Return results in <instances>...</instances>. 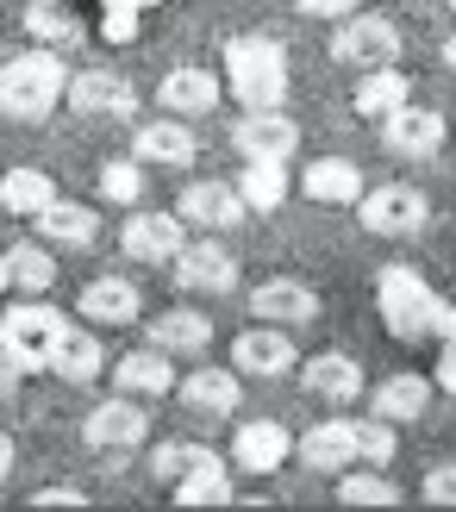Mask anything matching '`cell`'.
I'll return each mask as SVG.
<instances>
[{
  "label": "cell",
  "mask_w": 456,
  "mask_h": 512,
  "mask_svg": "<svg viewBox=\"0 0 456 512\" xmlns=\"http://www.w3.org/2000/svg\"><path fill=\"white\" fill-rule=\"evenodd\" d=\"M375 306H382V325L388 338L400 344H444L456 331V306L432 294V281L407 263H388L375 269Z\"/></svg>",
  "instance_id": "cell-1"
},
{
  "label": "cell",
  "mask_w": 456,
  "mask_h": 512,
  "mask_svg": "<svg viewBox=\"0 0 456 512\" xmlns=\"http://www.w3.org/2000/svg\"><path fill=\"white\" fill-rule=\"evenodd\" d=\"M63 94H69L63 50L32 44L19 57H7V69H0V119H13V125H44L63 107Z\"/></svg>",
  "instance_id": "cell-2"
},
{
  "label": "cell",
  "mask_w": 456,
  "mask_h": 512,
  "mask_svg": "<svg viewBox=\"0 0 456 512\" xmlns=\"http://www.w3.org/2000/svg\"><path fill=\"white\" fill-rule=\"evenodd\" d=\"M225 94L238 107H282L288 100V44L275 32H238L225 44Z\"/></svg>",
  "instance_id": "cell-3"
},
{
  "label": "cell",
  "mask_w": 456,
  "mask_h": 512,
  "mask_svg": "<svg viewBox=\"0 0 456 512\" xmlns=\"http://www.w3.org/2000/svg\"><path fill=\"white\" fill-rule=\"evenodd\" d=\"M63 331H69V313H57L44 294H25V300H13L7 313H0V350L32 375V369L50 363V350H57Z\"/></svg>",
  "instance_id": "cell-4"
},
{
  "label": "cell",
  "mask_w": 456,
  "mask_h": 512,
  "mask_svg": "<svg viewBox=\"0 0 456 512\" xmlns=\"http://www.w3.org/2000/svg\"><path fill=\"white\" fill-rule=\"evenodd\" d=\"M332 63L344 69H382V63H400V25L388 13H344L338 32H332Z\"/></svg>",
  "instance_id": "cell-5"
},
{
  "label": "cell",
  "mask_w": 456,
  "mask_h": 512,
  "mask_svg": "<svg viewBox=\"0 0 456 512\" xmlns=\"http://www.w3.org/2000/svg\"><path fill=\"white\" fill-rule=\"evenodd\" d=\"M144 438H150V400H138V394H113V400H100L94 413L82 419V444L94 456L144 450Z\"/></svg>",
  "instance_id": "cell-6"
},
{
  "label": "cell",
  "mask_w": 456,
  "mask_h": 512,
  "mask_svg": "<svg viewBox=\"0 0 456 512\" xmlns=\"http://www.w3.org/2000/svg\"><path fill=\"white\" fill-rule=\"evenodd\" d=\"M169 281H175L182 294H207V300H219V294L238 288V256L225 250L213 232H200V238H188L182 250H175Z\"/></svg>",
  "instance_id": "cell-7"
},
{
  "label": "cell",
  "mask_w": 456,
  "mask_h": 512,
  "mask_svg": "<svg viewBox=\"0 0 456 512\" xmlns=\"http://www.w3.org/2000/svg\"><path fill=\"white\" fill-rule=\"evenodd\" d=\"M63 107L75 119H113V125H125V119H138V88L125 82L119 69H75Z\"/></svg>",
  "instance_id": "cell-8"
},
{
  "label": "cell",
  "mask_w": 456,
  "mask_h": 512,
  "mask_svg": "<svg viewBox=\"0 0 456 512\" xmlns=\"http://www.w3.org/2000/svg\"><path fill=\"white\" fill-rule=\"evenodd\" d=\"M357 213H363V232H375V238H413L432 219V200L413 182H388V188H363Z\"/></svg>",
  "instance_id": "cell-9"
},
{
  "label": "cell",
  "mask_w": 456,
  "mask_h": 512,
  "mask_svg": "<svg viewBox=\"0 0 456 512\" xmlns=\"http://www.w3.org/2000/svg\"><path fill=\"white\" fill-rule=\"evenodd\" d=\"M232 369H238L244 381H282V375H294L300 356H294L288 325L257 319L250 331H238V338H232Z\"/></svg>",
  "instance_id": "cell-10"
},
{
  "label": "cell",
  "mask_w": 456,
  "mask_h": 512,
  "mask_svg": "<svg viewBox=\"0 0 456 512\" xmlns=\"http://www.w3.org/2000/svg\"><path fill=\"white\" fill-rule=\"evenodd\" d=\"M182 244H188L182 213H144V207H132V219L119 225V250L132 256V263H144V269H169Z\"/></svg>",
  "instance_id": "cell-11"
},
{
  "label": "cell",
  "mask_w": 456,
  "mask_h": 512,
  "mask_svg": "<svg viewBox=\"0 0 456 512\" xmlns=\"http://www.w3.org/2000/svg\"><path fill=\"white\" fill-rule=\"evenodd\" d=\"M232 150H238L244 163H288L294 150H300V125L282 107H250L232 125Z\"/></svg>",
  "instance_id": "cell-12"
},
{
  "label": "cell",
  "mask_w": 456,
  "mask_h": 512,
  "mask_svg": "<svg viewBox=\"0 0 456 512\" xmlns=\"http://www.w3.org/2000/svg\"><path fill=\"white\" fill-rule=\"evenodd\" d=\"M294 463L313 469V475H344L363 463V438H357V419H325L307 425V438H294Z\"/></svg>",
  "instance_id": "cell-13"
},
{
  "label": "cell",
  "mask_w": 456,
  "mask_h": 512,
  "mask_svg": "<svg viewBox=\"0 0 456 512\" xmlns=\"http://www.w3.org/2000/svg\"><path fill=\"white\" fill-rule=\"evenodd\" d=\"M188 232H238L244 225V194L232 182H182V200H175Z\"/></svg>",
  "instance_id": "cell-14"
},
{
  "label": "cell",
  "mask_w": 456,
  "mask_h": 512,
  "mask_svg": "<svg viewBox=\"0 0 456 512\" xmlns=\"http://www.w3.org/2000/svg\"><path fill=\"white\" fill-rule=\"evenodd\" d=\"M175 400H182L194 419H232L238 400H244V375H238V369L200 363V369H188V375H175Z\"/></svg>",
  "instance_id": "cell-15"
},
{
  "label": "cell",
  "mask_w": 456,
  "mask_h": 512,
  "mask_svg": "<svg viewBox=\"0 0 456 512\" xmlns=\"http://www.w3.org/2000/svg\"><path fill=\"white\" fill-rule=\"evenodd\" d=\"M232 463L244 475H275L282 463H294V431L282 419H244L232 431Z\"/></svg>",
  "instance_id": "cell-16"
},
{
  "label": "cell",
  "mask_w": 456,
  "mask_h": 512,
  "mask_svg": "<svg viewBox=\"0 0 456 512\" xmlns=\"http://www.w3.org/2000/svg\"><path fill=\"white\" fill-rule=\"evenodd\" d=\"M382 150H388V157H407V163L438 157V150H444V113L413 107V100H407L400 113L382 119Z\"/></svg>",
  "instance_id": "cell-17"
},
{
  "label": "cell",
  "mask_w": 456,
  "mask_h": 512,
  "mask_svg": "<svg viewBox=\"0 0 456 512\" xmlns=\"http://www.w3.org/2000/svg\"><path fill=\"white\" fill-rule=\"evenodd\" d=\"M194 150H200V138L188 132V119H182V113L144 119L138 132H132V157H138L144 169H188V163H194Z\"/></svg>",
  "instance_id": "cell-18"
},
{
  "label": "cell",
  "mask_w": 456,
  "mask_h": 512,
  "mask_svg": "<svg viewBox=\"0 0 456 512\" xmlns=\"http://www.w3.org/2000/svg\"><path fill=\"white\" fill-rule=\"evenodd\" d=\"M250 319H269V325H313L319 319V294L307 288L300 275H269L250 288Z\"/></svg>",
  "instance_id": "cell-19"
},
{
  "label": "cell",
  "mask_w": 456,
  "mask_h": 512,
  "mask_svg": "<svg viewBox=\"0 0 456 512\" xmlns=\"http://www.w3.org/2000/svg\"><path fill=\"white\" fill-rule=\"evenodd\" d=\"M75 313H82V325H138L144 319V294H138V281H125V275H94L82 300H75Z\"/></svg>",
  "instance_id": "cell-20"
},
{
  "label": "cell",
  "mask_w": 456,
  "mask_h": 512,
  "mask_svg": "<svg viewBox=\"0 0 456 512\" xmlns=\"http://www.w3.org/2000/svg\"><path fill=\"white\" fill-rule=\"evenodd\" d=\"M113 388L119 394H138V400H169L175 394V356L144 344V350H125L113 363Z\"/></svg>",
  "instance_id": "cell-21"
},
{
  "label": "cell",
  "mask_w": 456,
  "mask_h": 512,
  "mask_svg": "<svg viewBox=\"0 0 456 512\" xmlns=\"http://www.w3.org/2000/svg\"><path fill=\"white\" fill-rule=\"evenodd\" d=\"M219 94H225V75H213V69H194V63L169 69L163 82H157L163 113H182V119H207V113L219 107Z\"/></svg>",
  "instance_id": "cell-22"
},
{
  "label": "cell",
  "mask_w": 456,
  "mask_h": 512,
  "mask_svg": "<svg viewBox=\"0 0 456 512\" xmlns=\"http://www.w3.org/2000/svg\"><path fill=\"white\" fill-rule=\"evenodd\" d=\"M294 188L319 200V207H357L363 200V169L350 157H313L307 175H294Z\"/></svg>",
  "instance_id": "cell-23"
},
{
  "label": "cell",
  "mask_w": 456,
  "mask_h": 512,
  "mask_svg": "<svg viewBox=\"0 0 456 512\" xmlns=\"http://www.w3.org/2000/svg\"><path fill=\"white\" fill-rule=\"evenodd\" d=\"M369 406H375V419H388V425H413V419H425V406H432V375H413V369L382 375L369 388Z\"/></svg>",
  "instance_id": "cell-24"
},
{
  "label": "cell",
  "mask_w": 456,
  "mask_h": 512,
  "mask_svg": "<svg viewBox=\"0 0 456 512\" xmlns=\"http://www.w3.org/2000/svg\"><path fill=\"white\" fill-rule=\"evenodd\" d=\"M144 344H157L169 356H207L213 325H207V313H194V306H169V313H157L144 325Z\"/></svg>",
  "instance_id": "cell-25"
},
{
  "label": "cell",
  "mask_w": 456,
  "mask_h": 512,
  "mask_svg": "<svg viewBox=\"0 0 456 512\" xmlns=\"http://www.w3.org/2000/svg\"><path fill=\"white\" fill-rule=\"evenodd\" d=\"M363 388H369V381H363V363H357V356H344V350L307 356V394L332 400V406H357Z\"/></svg>",
  "instance_id": "cell-26"
},
{
  "label": "cell",
  "mask_w": 456,
  "mask_h": 512,
  "mask_svg": "<svg viewBox=\"0 0 456 512\" xmlns=\"http://www.w3.org/2000/svg\"><path fill=\"white\" fill-rule=\"evenodd\" d=\"M32 225H38V238H44L50 250H88V244L100 238V213L82 207V200H50Z\"/></svg>",
  "instance_id": "cell-27"
},
{
  "label": "cell",
  "mask_w": 456,
  "mask_h": 512,
  "mask_svg": "<svg viewBox=\"0 0 456 512\" xmlns=\"http://www.w3.org/2000/svg\"><path fill=\"white\" fill-rule=\"evenodd\" d=\"M100 369H107V344H100L94 331H82V325L69 319V331L57 338V350H50L44 375H57V381H94Z\"/></svg>",
  "instance_id": "cell-28"
},
{
  "label": "cell",
  "mask_w": 456,
  "mask_h": 512,
  "mask_svg": "<svg viewBox=\"0 0 456 512\" xmlns=\"http://www.w3.org/2000/svg\"><path fill=\"white\" fill-rule=\"evenodd\" d=\"M25 32L44 50H75L88 38V25L75 19V0H32V7H25Z\"/></svg>",
  "instance_id": "cell-29"
},
{
  "label": "cell",
  "mask_w": 456,
  "mask_h": 512,
  "mask_svg": "<svg viewBox=\"0 0 456 512\" xmlns=\"http://www.w3.org/2000/svg\"><path fill=\"white\" fill-rule=\"evenodd\" d=\"M0 263H7V281H13L19 294H50V288H57V256H50L44 238L7 244V250H0Z\"/></svg>",
  "instance_id": "cell-30"
},
{
  "label": "cell",
  "mask_w": 456,
  "mask_h": 512,
  "mask_svg": "<svg viewBox=\"0 0 456 512\" xmlns=\"http://www.w3.org/2000/svg\"><path fill=\"white\" fill-rule=\"evenodd\" d=\"M50 200H57V182H50L44 169L19 163V169L0 175V213H13V219H38Z\"/></svg>",
  "instance_id": "cell-31"
},
{
  "label": "cell",
  "mask_w": 456,
  "mask_h": 512,
  "mask_svg": "<svg viewBox=\"0 0 456 512\" xmlns=\"http://www.w3.org/2000/svg\"><path fill=\"white\" fill-rule=\"evenodd\" d=\"M407 100H413V82H407V75H400L394 63H382V69H363V82H357V113H363V119H375V125H382L388 113H400V107H407Z\"/></svg>",
  "instance_id": "cell-32"
},
{
  "label": "cell",
  "mask_w": 456,
  "mask_h": 512,
  "mask_svg": "<svg viewBox=\"0 0 456 512\" xmlns=\"http://www.w3.org/2000/svg\"><path fill=\"white\" fill-rule=\"evenodd\" d=\"M232 188L244 194L250 213H275V207L294 194V175H288V163H244V169L232 175Z\"/></svg>",
  "instance_id": "cell-33"
},
{
  "label": "cell",
  "mask_w": 456,
  "mask_h": 512,
  "mask_svg": "<svg viewBox=\"0 0 456 512\" xmlns=\"http://www.w3.org/2000/svg\"><path fill=\"white\" fill-rule=\"evenodd\" d=\"M207 463H225V456H219V450H207V444H194V438H169V444H150V456H144L150 481H182V475L207 469Z\"/></svg>",
  "instance_id": "cell-34"
},
{
  "label": "cell",
  "mask_w": 456,
  "mask_h": 512,
  "mask_svg": "<svg viewBox=\"0 0 456 512\" xmlns=\"http://www.w3.org/2000/svg\"><path fill=\"white\" fill-rule=\"evenodd\" d=\"M169 500L175 506H232V475H225V463H207V469H194L182 481H169Z\"/></svg>",
  "instance_id": "cell-35"
},
{
  "label": "cell",
  "mask_w": 456,
  "mask_h": 512,
  "mask_svg": "<svg viewBox=\"0 0 456 512\" xmlns=\"http://www.w3.org/2000/svg\"><path fill=\"white\" fill-rule=\"evenodd\" d=\"M94 188H100V200H113V207H138L144 200V163L138 157H107L94 175Z\"/></svg>",
  "instance_id": "cell-36"
},
{
  "label": "cell",
  "mask_w": 456,
  "mask_h": 512,
  "mask_svg": "<svg viewBox=\"0 0 456 512\" xmlns=\"http://www.w3.org/2000/svg\"><path fill=\"white\" fill-rule=\"evenodd\" d=\"M338 500L344 506H400V488H394V481L382 475V469H344L338 475Z\"/></svg>",
  "instance_id": "cell-37"
},
{
  "label": "cell",
  "mask_w": 456,
  "mask_h": 512,
  "mask_svg": "<svg viewBox=\"0 0 456 512\" xmlns=\"http://www.w3.org/2000/svg\"><path fill=\"white\" fill-rule=\"evenodd\" d=\"M100 38H107V44H132L138 38V7H100Z\"/></svg>",
  "instance_id": "cell-38"
},
{
  "label": "cell",
  "mask_w": 456,
  "mask_h": 512,
  "mask_svg": "<svg viewBox=\"0 0 456 512\" xmlns=\"http://www.w3.org/2000/svg\"><path fill=\"white\" fill-rule=\"evenodd\" d=\"M419 494L432 500V506H456V463H438L432 475L419 481Z\"/></svg>",
  "instance_id": "cell-39"
},
{
  "label": "cell",
  "mask_w": 456,
  "mask_h": 512,
  "mask_svg": "<svg viewBox=\"0 0 456 512\" xmlns=\"http://www.w3.org/2000/svg\"><path fill=\"white\" fill-rule=\"evenodd\" d=\"M294 7H300V13H307V19H332V25H338L344 13H357V7H363V0H294Z\"/></svg>",
  "instance_id": "cell-40"
},
{
  "label": "cell",
  "mask_w": 456,
  "mask_h": 512,
  "mask_svg": "<svg viewBox=\"0 0 456 512\" xmlns=\"http://www.w3.org/2000/svg\"><path fill=\"white\" fill-rule=\"evenodd\" d=\"M432 381H438L444 394H456V331H450V338H444V350H438V375H432Z\"/></svg>",
  "instance_id": "cell-41"
},
{
  "label": "cell",
  "mask_w": 456,
  "mask_h": 512,
  "mask_svg": "<svg viewBox=\"0 0 456 512\" xmlns=\"http://www.w3.org/2000/svg\"><path fill=\"white\" fill-rule=\"evenodd\" d=\"M32 506H88V494L82 488H38Z\"/></svg>",
  "instance_id": "cell-42"
},
{
  "label": "cell",
  "mask_w": 456,
  "mask_h": 512,
  "mask_svg": "<svg viewBox=\"0 0 456 512\" xmlns=\"http://www.w3.org/2000/svg\"><path fill=\"white\" fill-rule=\"evenodd\" d=\"M19 375H25V369L13 363V356H7V350H0V400H7V394L19 388Z\"/></svg>",
  "instance_id": "cell-43"
},
{
  "label": "cell",
  "mask_w": 456,
  "mask_h": 512,
  "mask_svg": "<svg viewBox=\"0 0 456 512\" xmlns=\"http://www.w3.org/2000/svg\"><path fill=\"white\" fill-rule=\"evenodd\" d=\"M13 463H19V450H13V438H7V431H0V481L13 475Z\"/></svg>",
  "instance_id": "cell-44"
},
{
  "label": "cell",
  "mask_w": 456,
  "mask_h": 512,
  "mask_svg": "<svg viewBox=\"0 0 456 512\" xmlns=\"http://www.w3.org/2000/svg\"><path fill=\"white\" fill-rule=\"evenodd\" d=\"M438 57H444V69H450V75H456V32H450V38H444V44H438Z\"/></svg>",
  "instance_id": "cell-45"
},
{
  "label": "cell",
  "mask_w": 456,
  "mask_h": 512,
  "mask_svg": "<svg viewBox=\"0 0 456 512\" xmlns=\"http://www.w3.org/2000/svg\"><path fill=\"white\" fill-rule=\"evenodd\" d=\"M94 7H138L144 13V7H157V0H94Z\"/></svg>",
  "instance_id": "cell-46"
},
{
  "label": "cell",
  "mask_w": 456,
  "mask_h": 512,
  "mask_svg": "<svg viewBox=\"0 0 456 512\" xmlns=\"http://www.w3.org/2000/svg\"><path fill=\"white\" fill-rule=\"evenodd\" d=\"M7 288H13V281H7V263H0V294H7Z\"/></svg>",
  "instance_id": "cell-47"
},
{
  "label": "cell",
  "mask_w": 456,
  "mask_h": 512,
  "mask_svg": "<svg viewBox=\"0 0 456 512\" xmlns=\"http://www.w3.org/2000/svg\"><path fill=\"white\" fill-rule=\"evenodd\" d=\"M444 7H456V0H444Z\"/></svg>",
  "instance_id": "cell-48"
}]
</instances>
